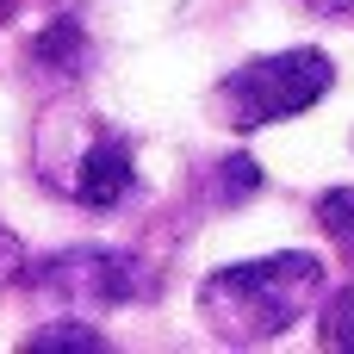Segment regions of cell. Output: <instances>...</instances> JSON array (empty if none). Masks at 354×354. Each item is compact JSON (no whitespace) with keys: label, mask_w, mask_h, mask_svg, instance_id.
Instances as JSON below:
<instances>
[{"label":"cell","mask_w":354,"mask_h":354,"mask_svg":"<svg viewBox=\"0 0 354 354\" xmlns=\"http://www.w3.org/2000/svg\"><path fill=\"white\" fill-rule=\"evenodd\" d=\"M317 299H324V261L305 249H280L261 261L218 268L199 286V317L224 348H261L280 342L292 324H305Z\"/></svg>","instance_id":"6da1fadb"},{"label":"cell","mask_w":354,"mask_h":354,"mask_svg":"<svg viewBox=\"0 0 354 354\" xmlns=\"http://www.w3.org/2000/svg\"><path fill=\"white\" fill-rule=\"evenodd\" d=\"M330 87H336V62L324 50L299 44V50H274V56H255V62L230 68L218 81V112H224L230 131H268L280 118L311 112Z\"/></svg>","instance_id":"7a4b0ae2"},{"label":"cell","mask_w":354,"mask_h":354,"mask_svg":"<svg viewBox=\"0 0 354 354\" xmlns=\"http://www.w3.org/2000/svg\"><path fill=\"white\" fill-rule=\"evenodd\" d=\"M31 286L44 299H62L75 311H118V305H137L156 292V274L131 255V249H100V243H81V249H62L50 255Z\"/></svg>","instance_id":"3957f363"},{"label":"cell","mask_w":354,"mask_h":354,"mask_svg":"<svg viewBox=\"0 0 354 354\" xmlns=\"http://www.w3.org/2000/svg\"><path fill=\"white\" fill-rule=\"evenodd\" d=\"M137 187V149L131 137L118 131H93V143L75 156V174H68V193L87 205V212H118Z\"/></svg>","instance_id":"277c9868"},{"label":"cell","mask_w":354,"mask_h":354,"mask_svg":"<svg viewBox=\"0 0 354 354\" xmlns=\"http://www.w3.org/2000/svg\"><path fill=\"white\" fill-rule=\"evenodd\" d=\"M31 62L50 68L56 81H81L87 62H93V44H87V31H81L75 19H50V25L31 37Z\"/></svg>","instance_id":"5b68a950"},{"label":"cell","mask_w":354,"mask_h":354,"mask_svg":"<svg viewBox=\"0 0 354 354\" xmlns=\"http://www.w3.org/2000/svg\"><path fill=\"white\" fill-rule=\"evenodd\" d=\"M317 224H324V236L342 249V261L354 268V187H330V193H317Z\"/></svg>","instance_id":"8992f818"},{"label":"cell","mask_w":354,"mask_h":354,"mask_svg":"<svg viewBox=\"0 0 354 354\" xmlns=\"http://www.w3.org/2000/svg\"><path fill=\"white\" fill-rule=\"evenodd\" d=\"M317 342L336 348V354H354V280L342 292L324 299V311H317Z\"/></svg>","instance_id":"52a82bcc"},{"label":"cell","mask_w":354,"mask_h":354,"mask_svg":"<svg viewBox=\"0 0 354 354\" xmlns=\"http://www.w3.org/2000/svg\"><path fill=\"white\" fill-rule=\"evenodd\" d=\"M25 348H31V354H50V348H87V354H100V348H106V336H100V330H87L81 317H62V324L37 330Z\"/></svg>","instance_id":"ba28073f"},{"label":"cell","mask_w":354,"mask_h":354,"mask_svg":"<svg viewBox=\"0 0 354 354\" xmlns=\"http://www.w3.org/2000/svg\"><path fill=\"white\" fill-rule=\"evenodd\" d=\"M249 193H261V162L255 156H230L224 168H218V199H249Z\"/></svg>","instance_id":"9c48e42d"},{"label":"cell","mask_w":354,"mask_h":354,"mask_svg":"<svg viewBox=\"0 0 354 354\" xmlns=\"http://www.w3.org/2000/svg\"><path fill=\"white\" fill-rule=\"evenodd\" d=\"M25 274H31V261H25V243H19V236L0 224V292H6V286H19Z\"/></svg>","instance_id":"30bf717a"},{"label":"cell","mask_w":354,"mask_h":354,"mask_svg":"<svg viewBox=\"0 0 354 354\" xmlns=\"http://www.w3.org/2000/svg\"><path fill=\"white\" fill-rule=\"evenodd\" d=\"M311 12H324V19H342V25H354V0H305Z\"/></svg>","instance_id":"8fae6325"}]
</instances>
